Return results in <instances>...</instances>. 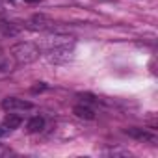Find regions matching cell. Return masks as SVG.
<instances>
[{
    "label": "cell",
    "mask_w": 158,
    "mask_h": 158,
    "mask_svg": "<svg viewBox=\"0 0 158 158\" xmlns=\"http://www.w3.org/2000/svg\"><path fill=\"white\" fill-rule=\"evenodd\" d=\"M11 54L19 63H30V61L37 60L39 48L35 45H32V43H19V45H15L11 48Z\"/></svg>",
    "instance_id": "cell-1"
},
{
    "label": "cell",
    "mask_w": 158,
    "mask_h": 158,
    "mask_svg": "<svg viewBox=\"0 0 158 158\" xmlns=\"http://www.w3.org/2000/svg\"><path fill=\"white\" fill-rule=\"evenodd\" d=\"M48 60L52 63H63V61H69L71 60V48L67 45H58V47H52L48 48Z\"/></svg>",
    "instance_id": "cell-2"
},
{
    "label": "cell",
    "mask_w": 158,
    "mask_h": 158,
    "mask_svg": "<svg viewBox=\"0 0 158 158\" xmlns=\"http://www.w3.org/2000/svg\"><path fill=\"white\" fill-rule=\"evenodd\" d=\"M2 108H4V110H10V112H13V110H32L34 104H32L30 101H24V99L8 97V99L2 101Z\"/></svg>",
    "instance_id": "cell-3"
},
{
    "label": "cell",
    "mask_w": 158,
    "mask_h": 158,
    "mask_svg": "<svg viewBox=\"0 0 158 158\" xmlns=\"http://www.w3.org/2000/svg\"><path fill=\"white\" fill-rule=\"evenodd\" d=\"M73 112H74V115H76V117H82V119H88V121L95 119V112H93L91 108H88V106H82V104L74 106V108H73Z\"/></svg>",
    "instance_id": "cell-4"
},
{
    "label": "cell",
    "mask_w": 158,
    "mask_h": 158,
    "mask_svg": "<svg viewBox=\"0 0 158 158\" xmlns=\"http://www.w3.org/2000/svg\"><path fill=\"white\" fill-rule=\"evenodd\" d=\"M127 134L132 136V138H138V139H147V141H154V136L141 130V128H127Z\"/></svg>",
    "instance_id": "cell-5"
},
{
    "label": "cell",
    "mask_w": 158,
    "mask_h": 158,
    "mask_svg": "<svg viewBox=\"0 0 158 158\" xmlns=\"http://www.w3.org/2000/svg\"><path fill=\"white\" fill-rule=\"evenodd\" d=\"M45 128V119L43 117H32L30 121H28V130L30 132H41Z\"/></svg>",
    "instance_id": "cell-6"
},
{
    "label": "cell",
    "mask_w": 158,
    "mask_h": 158,
    "mask_svg": "<svg viewBox=\"0 0 158 158\" xmlns=\"http://www.w3.org/2000/svg\"><path fill=\"white\" fill-rule=\"evenodd\" d=\"M21 123H23V119H21L19 115H15V114H10V115L4 119V127H6V128H10V130L19 128V127H21Z\"/></svg>",
    "instance_id": "cell-7"
},
{
    "label": "cell",
    "mask_w": 158,
    "mask_h": 158,
    "mask_svg": "<svg viewBox=\"0 0 158 158\" xmlns=\"http://www.w3.org/2000/svg\"><path fill=\"white\" fill-rule=\"evenodd\" d=\"M8 67V63H6V60H4V54H2V50H0V71H4Z\"/></svg>",
    "instance_id": "cell-8"
},
{
    "label": "cell",
    "mask_w": 158,
    "mask_h": 158,
    "mask_svg": "<svg viewBox=\"0 0 158 158\" xmlns=\"http://www.w3.org/2000/svg\"><path fill=\"white\" fill-rule=\"evenodd\" d=\"M24 2H32L34 4V2H41V0H24Z\"/></svg>",
    "instance_id": "cell-9"
},
{
    "label": "cell",
    "mask_w": 158,
    "mask_h": 158,
    "mask_svg": "<svg viewBox=\"0 0 158 158\" xmlns=\"http://www.w3.org/2000/svg\"><path fill=\"white\" fill-rule=\"evenodd\" d=\"M2 134H4V130H2V128H0V136H2Z\"/></svg>",
    "instance_id": "cell-10"
}]
</instances>
